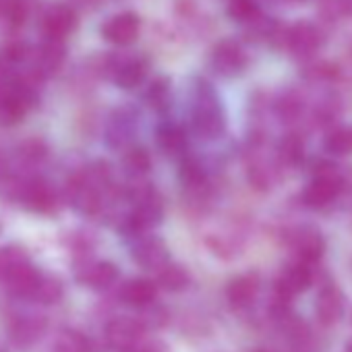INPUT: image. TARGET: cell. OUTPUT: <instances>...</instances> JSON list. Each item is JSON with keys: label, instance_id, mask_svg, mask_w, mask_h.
I'll return each mask as SVG.
<instances>
[{"label": "cell", "instance_id": "d4e9b609", "mask_svg": "<svg viewBox=\"0 0 352 352\" xmlns=\"http://www.w3.org/2000/svg\"><path fill=\"white\" fill-rule=\"evenodd\" d=\"M305 108H307L305 98L296 89H286L284 94H280V98L274 104L276 116L286 124H292V122L300 120V116L305 114Z\"/></svg>", "mask_w": 352, "mask_h": 352}, {"label": "cell", "instance_id": "e0dca14e", "mask_svg": "<svg viewBox=\"0 0 352 352\" xmlns=\"http://www.w3.org/2000/svg\"><path fill=\"white\" fill-rule=\"evenodd\" d=\"M261 290V278L257 272H247L234 276L226 284V298L234 309H247L255 302Z\"/></svg>", "mask_w": 352, "mask_h": 352}, {"label": "cell", "instance_id": "83f0119b", "mask_svg": "<svg viewBox=\"0 0 352 352\" xmlns=\"http://www.w3.org/2000/svg\"><path fill=\"white\" fill-rule=\"evenodd\" d=\"M30 263V255L19 245L0 247V284H5L21 265Z\"/></svg>", "mask_w": 352, "mask_h": 352}, {"label": "cell", "instance_id": "52a82bcc", "mask_svg": "<svg viewBox=\"0 0 352 352\" xmlns=\"http://www.w3.org/2000/svg\"><path fill=\"white\" fill-rule=\"evenodd\" d=\"M106 75L114 81L120 89H135L147 77V63L141 56H108L104 63Z\"/></svg>", "mask_w": 352, "mask_h": 352}, {"label": "cell", "instance_id": "7dc6e473", "mask_svg": "<svg viewBox=\"0 0 352 352\" xmlns=\"http://www.w3.org/2000/svg\"><path fill=\"white\" fill-rule=\"evenodd\" d=\"M0 230H3V224H0Z\"/></svg>", "mask_w": 352, "mask_h": 352}, {"label": "cell", "instance_id": "8992f818", "mask_svg": "<svg viewBox=\"0 0 352 352\" xmlns=\"http://www.w3.org/2000/svg\"><path fill=\"white\" fill-rule=\"evenodd\" d=\"M77 25H79L77 11L65 3L48 5L40 17V32H42L44 40L65 42L77 30Z\"/></svg>", "mask_w": 352, "mask_h": 352}, {"label": "cell", "instance_id": "ba28073f", "mask_svg": "<svg viewBox=\"0 0 352 352\" xmlns=\"http://www.w3.org/2000/svg\"><path fill=\"white\" fill-rule=\"evenodd\" d=\"M145 331L147 329L143 327L139 317L120 315V317H114L112 321H108L104 336H106V342L110 348L120 350V352H131L141 344Z\"/></svg>", "mask_w": 352, "mask_h": 352}, {"label": "cell", "instance_id": "f35d334b", "mask_svg": "<svg viewBox=\"0 0 352 352\" xmlns=\"http://www.w3.org/2000/svg\"><path fill=\"white\" fill-rule=\"evenodd\" d=\"M139 321L143 323L145 329H160L168 323V311L160 305H151L143 309V313L139 315Z\"/></svg>", "mask_w": 352, "mask_h": 352}, {"label": "cell", "instance_id": "44dd1931", "mask_svg": "<svg viewBox=\"0 0 352 352\" xmlns=\"http://www.w3.org/2000/svg\"><path fill=\"white\" fill-rule=\"evenodd\" d=\"M40 280H42V272L30 261V263L21 265L3 286L11 294H15L19 298H25V300H32L34 294H36V288H38Z\"/></svg>", "mask_w": 352, "mask_h": 352}, {"label": "cell", "instance_id": "d590c367", "mask_svg": "<svg viewBox=\"0 0 352 352\" xmlns=\"http://www.w3.org/2000/svg\"><path fill=\"white\" fill-rule=\"evenodd\" d=\"M305 77L313 83H327L338 77V67L327 60H311L305 67Z\"/></svg>", "mask_w": 352, "mask_h": 352}, {"label": "cell", "instance_id": "7c38bea8", "mask_svg": "<svg viewBox=\"0 0 352 352\" xmlns=\"http://www.w3.org/2000/svg\"><path fill=\"white\" fill-rule=\"evenodd\" d=\"M131 257L139 267L149 270V272H160L162 267H166L170 263L168 245L153 234L139 236L131 249Z\"/></svg>", "mask_w": 352, "mask_h": 352}, {"label": "cell", "instance_id": "74e56055", "mask_svg": "<svg viewBox=\"0 0 352 352\" xmlns=\"http://www.w3.org/2000/svg\"><path fill=\"white\" fill-rule=\"evenodd\" d=\"M32 56H34V52L30 50V46H28L25 42L15 40V42H9V44L5 46L3 54H0V60H3L5 65H9V67H15V65L25 63V60L32 58Z\"/></svg>", "mask_w": 352, "mask_h": 352}, {"label": "cell", "instance_id": "30bf717a", "mask_svg": "<svg viewBox=\"0 0 352 352\" xmlns=\"http://www.w3.org/2000/svg\"><path fill=\"white\" fill-rule=\"evenodd\" d=\"M162 218H164V206H162L160 195H155L143 204L133 206L131 214L122 222V232L129 236H137V239L145 236V232L155 228L162 222Z\"/></svg>", "mask_w": 352, "mask_h": 352}, {"label": "cell", "instance_id": "1f68e13d", "mask_svg": "<svg viewBox=\"0 0 352 352\" xmlns=\"http://www.w3.org/2000/svg\"><path fill=\"white\" fill-rule=\"evenodd\" d=\"M323 147L331 155H350L352 153V126H333L323 139Z\"/></svg>", "mask_w": 352, "mask_h": 352}, {"label": "cell", "instance_id": "bcb514c9", "mask_svg": "<svg viewBox=\"0 0 352 352\" xmlns=\"http://www.w3.org/2000/svg\"><path fill=\"white\" fill-rule=\"evenodd\" d=\"M0 11H3V0H0Z\"/></svg>", "mask_w": 352, "mask_h": 352}, {"label": "cell", "instance_id": "603a6c76", "mask_svg": "<svg viewBox=\"0 0 352 352\" xmlns=\"http://www.w3.org/2000/svg\"><path fill=\"white\" fill-rule=\"evenodd\" d=\"M155 143L164 153L176 155L187 149V131L176 122H162L155 131Z\"/></svg>", "mask_w": 352, "mask_h": 352}, {"label": "cell", "instance_id": "4fadbf2b", "mask_svg": "<svg viewBox=\"0 0 352 352\" xmlns=\"http://www.w3.org/2000/svg\"><path fill=\"white\" fill-rule=\"evenodd\" d=\"M141 32V19L137 13L124 11L116 13L102 25V38L112 46H129L139 38Z\"/></svg>", "mask_w": 352, "mask_h": 352}, {"label": "cell", "instance_id": "3957f363", "mask_svg": "<svg viewBox=\"0 0 352 352\" xmlns=\"http://www.w3.org/2000/svg\"><path fill=\"white\" fill-rule=\"evenodd\" d=\"M280 44L296 58L300 60H313L315 54L323 48L325 44V34L323 30L307 19L294 21L282 30V40Z\"/></svg>", "mask_w": 352, "mask_h": 352}, {"label": "cell", "instance_id": "5b68a950", "mask_svg": "<svg viewBox=\"0 0 352 352\" xmlns=\"http://www.w3.org/2000/svg\"><path fill=\"white\" fill-rule=\"evenodd\" d=\"M247 65H249V56H247V50L243 48V44L239 40L224 38L210 52L212 71L224 79L239 77L241 73H245Z\"/></svg>", "mask_w": 352, "mask_h": 352}, {"label": "cell", "instance_id": "60d3db41", "mask_svg": "<svg viewBox=\"0 0 352 352\" xmlns=\"http://www.w3.org/2000/svg\"><path fill=\"white\" fill-rule=\"evenodd\" d=\"M333 5H336V13H338V17L352 15V0H333Z\"/></svg>", "mask_w": 352, "mask_h": 352}, {"label": "cell", "instance_id": "7402d4cb", "mask_svg": "<svg viewBox=\"0 0 352 352\" xmlns=\"http://www.w3.org/2000/svg\"><path fill=\"white\" fill-rule=\"evenodd\" d=\"M135 135V114L129 110H116L108 122L106 139L112 147H131Z\"/></svg>", "mask_w": 352, "mask_h": 352}, {"label": "cell", "instance_id": "f546056e", "mask_svg": "<svg viewBox=\"0 0 352 352\" xmlns=\"http://www.w3.org/2000/svg\"><path fill=\"white\" fill-rule=\"evenodd\" d=\"M52 352H94L91 340L77 329H63L54 338Z\"/></svg>", "mask_w": 352, "mask_h": 352}, {"label": "cell", "instance_id": "e575fe53", "mask_svg": "<svg viewBox=\"0 0 352 352\" xmlns=\"http://www.w3.org/2000/svg\"><path fill=\"white\" fill-rule=\"evenodd\" d=\"M17 153H19V160L23 162V166H38L40 162H44L48 157V145L44 139L32 137L19 145Z\"/></svg>", "mask_w": 352, "mask_h": 352}, {"label": "cell", "instance_id": "7bdbcfd3", "mask_svg": "<svg viewBox=\"0 0 352 352\" xmlns=\"http://www.w3.org/2000/svg\"><path fill=\"white\" fill-rule=\"evenodd\" d=\"M344 352H352V340H350V342L346 344V348H344Z\"/></svg>", "mask_w": 352, "mask_h": 352}, {"label": "cell", "instance_id": "9c48e42d", "mask_svg": "<svg viewBox=\"0 0 352 352\" xmlns=\"http://www.w3.org/2000/svg\"><path fill=\"white\" fill-rule=\"evenodd\" d=\"M288 247L294 253L296 261L313 265L325 253V239L313 226H298L288 232Z\"/></svg>", "mask_w": 352, "mask_h": 352}, {"label": "cell", "instance_id": "cb8c5ba5", "mask_svg": "<svg viewBox=\"0 0 352 352\" xmlns=\"http://www.w3.org/2000/svg\"><path fill=\"white\" fill-rule=\"evenodd\" d=\"M276 160L280 168H296L305 160V141L298 133H286L278 147H276Z\"/></svg>", "mask_w": 352, "mask_h": 352}, {"label": "cell", "instance_id": "2e32d148", "mask_svg": "<svg viewBox=\"0 0 352 352\" xmlns=\"http://www.w3.org/2000/svg\"><path fill=\"white\" fill-rule=\"evenodd\" d=\"M77 280L91 290H108L118 280V267L112 261H83L77 267Z\"/></svg>", "mask_w": 352, "mask_h": 352}, {"label": "cell", "instance_id": "d6a6232c", "mask_svg": "<svg viewBox=\"0 0 352 352\" xmlns=\"http://www.w3.org/2000/svg\"><path fill=\"white\" fill-rule=\"evenodd\" d=\"M145 102L151 110L164 112L170 106V81L166 77H155L145 89Z\"/></svg>", "mask_w": 352, "mask_h": 352}, {"label": "cell", "instance_id": "f1b7e54d", "mask_svg": "<svg viewBox=\"0 0 352 352\" xmlns=\"http://www.w3.org/2000/svg\"><path fill=\"white\" fill-rule=\"evenodd\" d=\"M226 15L230 21L251 28L261 19V9L257 0H230L226 7Z\"/></svg>", "mask_w": 352, "mask_h": 352}, {"label": "cell", "instance_id": "ac0fdd59", "mask_svg": "<svg viewBox=\"0 0 352 352\" xmlns=\"http://www.w3.org/2000/svg\"><path fill=\"white\" fill-rule=\"evenodd\" d=\"M344 315V294L336 284H327L319 290L315 300V317L321 325H336Z\"/></svg>", "mask_w": 352, "mask_h": 352}, {"label": "cell", "instance_id": "4316f807", "mask_svg": "<svg viewBox=\"0 0 352 352\" xmlns=\"http://www.w3.org/2000/svg\"><path fill=\"white\" fill-rule=\"evenodd\" d=\"M155 284L160 288L168 290V292H183L191 284V274L183 265H179V263H168L166 267H162L157 272Z\"/></svg>", "mask_w": 352, "mask_h": 352}, {"label": "cell", "instance_id": "4dcf8cb0", "mask_svg": "<svg viewBox=\"0 0 352 352\" xmlns=\"http://www.w3.org/2000/svg\"><path fill=\"white\" fill-rule=\"evenodd\" d=\"M340 110H342V104L340 100L333 96V94H327L323 98H319L311 110V116H313V122L319 124V126H331L333 129V122L338 120L340 116Z\"/></svg>", "mask_w": 352, "mask_h": 352}, {"label": "cell", "instance_id": "f6af8a7d", "mask_svg": "<svg viewBox=\"0 0 352 352\" xmlns=\"http://www.w3.org/2000/svg\"><path fill=\"white\" fill-rule=\"evenodd\" d=\"M253 352H272V350H267V348H257V350H253Z\"/></svg>", "mask_w": 352, "mask_h": 352}, {"label": "cell", "instance_id": "d6986e66", "mask_svg": "<svg viewBox=\"0 0 352 352\" xmlns=\"http://www.w3.org/2000/svg\"><path fill=\"white\" fill-rule=\"evenodd\" d=\"M157 284L147 280V278H133V280H126L120 290H118V296L124 305L133 307V309H147L151 305H155V298H157Z\"/></svg>", "mask_w": 352, "mask_h": 352}, {"label": "cell", "instance_id": "484cf974", "mask_svg": "<svg viewBox=\"0 0 352 352\" xmlns=\"http://www.w3.org/2000/svg\"><path fill=\"white\" fill-rule=\"evenodd\" d=\"M122 170L129 179L143 181V176L151 170V155L141 145H131L122 155Z\"/></svg>", "mask_w": 352, "mask_h": 352}, {"label": "cell", "instance_id": "836d02e7", "mask_svg": "<svg viewBox=\"0 0 352 352\" xmlns=\"http://www.w3.org/2000/svg\"><path fill=\"white\" fill-rule=\"evenodd\" d=\"M63 298V282L52 276V274H42V280L36 288V294L32 298V302L38 305H54Z\"/></svg>", "mask_w": 352, "mask_h": 352}, {"label": "cell", "instance_id": "8d00e7d4", "mask_svg": "<svg viewBox=\"0 0 352 352\" xmlns=\"http://www.w3.org/2000/svg\"><path fill=\"white\" fill-rule=\"evenodd\" d=\"M0 13L5 15L9 25L21 28L30 17V5H28V0H5L3 11H0Z\"/></svg>", "mask_w": 352, "mask_h": 352}, {"label": "cell", "instance_id": "7a4b0ae2", "mask_svg": "<svg viewBox=\"0 0 352 352\" xmlns=\"http://www.w3.org/2000/svg\"><path fill=\"white\" fill-rule=\"evenodd\" d=\"M344 189V174L340 166L329 162L315 164L313 179L302 191V204L311 210H323L331 206Z\"/></svg>", "mask_w": 352, "mask_h": 352}, {"label": "cell", "instance_id": "b9f144b4", "mask_svg": "<svg viewBox=\"0 0 352 352\" xmlns=\"http://www.w3.org/2000/svg\"><path fill=\"white\" fill-rule=\"evenodd\" d=\"M276 3H284V5H298V3H305V0H276Z\"/></svg>", "mask_w": 352, "mask_h": 352}, {"label": "cell", "instance_id": "ffe728a7", "mask_svg": "<svg viewBox=\"0 0 352 352\" xmlns=\"http://www.w3.org/2000/svg\"><path fill=\"white\" fill-rule=\"evenodd\" d=\"M179 179L191 197H206L210 189V179H208V170L201 164V160H197L195 155H185L181 162Z\"/></svg>", "mask_w": 352, "mask_h": 352}, {"label": "cell", "instance_id": "ee69618b", "mask_svg": "<svg viewBox=\"0 0 352 352\" xmlns=\"http://www.w3.org/2000/svg\"><path fill=\"white\" fill-rule=\"evenodd\" d=\"M79 3H83V5H91V3H96V0H79Z\"/></svg>", "mask_w": 352, "mask_h": 352}, {"label": "cell", "instance_id": "8fae6325", "mask_svg": "<svg viewBox=\"0 0 352 352\" xmlns=\"http://www.w3.org/2000/svg\"><path fill=\"white\" fill-rule=\"evenodd\" d=\"M315 280V272H313V265L309 263H302V261H294L290 265H286L278 280H276V288H274V294L284 298V300H290L292 296H296L298 292H305L311 288Z\"/></svg>", "mask_w": 352, "mask_h": 352}, {"label": "cell", "instance_id": "277c9868", "mask_svg": "<svg viewBox=\"0 0 352 352\" xmlns=\"http://www.w3.org/2000/svg\"><path fill=\"white\" fill-rule=\"evenodd\" d=\"M17 201H21L28 210L46 216L56 214L60 208V195L56 187L50 181H46L44 176H34V174L21 179Z\"/></svg>", "mask_w": 352, "mask_h": 352}, {"label": "cell", "instance_id": "5bb4252c", "mask_svg": "<svg viewBox=\"0 0 352 352\" xmlns=\"http://www.w3.org/2000/svg\"><path fill=\"white\" fill-rule=\"evenodd\" d=\"M44 329H46V319L42 315L17 313V315H11L7 323L9 338L17 348H32L42 338Z\"/></svg>", "mask_w": 352, "mask_h": 352}, {"label": "cell", "instance_id": "9a60e30c", "mask_svg": "<svg viewBox=\"0 0 352 352\" xmlns=\"http://www.w3.org/2000/svg\"><path fill=\"white\" fill-rule=\"evenodd\" d=\"M32 58H34L32 73H36L44 81L46 77H52L63 69V65L67 60V46H65V42L44 40Z\"/></svg>", "mask_w": 352, "mask_h": 352}, {"label": "cell", "instance_id": "6da1fadb", "mask_svg": "<svg viewBox=\"0 0 352 352\" xmlns=\"http://www.w3.org/2000/svg\"><path fill=\"white\" fill-rule=\"evenodd\" d=\"M191 129L204 141H214L226 131V112L216 89L197 79L191 91Z\"/></svg>", "mask_w": 352, "mask_h": 352}, {"label": "cell", "instance_id": "ab89813d", "mask_svg": "<svg viewBox=\"0 0 352 352\" xmlns=\"http://www.w3.org/2000/svg\"><path fill=\"white\" fill-rule=\"evenodd\" d=\"M131 352H170L168 344H164L162 340H151V342H145V344H139L135 350Z\"/></svg>", "mask_w": 352, "mask_h": 352}]
</instances>
